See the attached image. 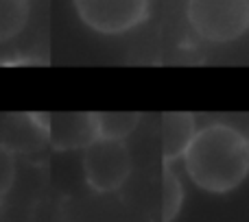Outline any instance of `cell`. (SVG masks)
<instances>
[{"instance_id":"30bf717a","label":"cell","mask_w":249,"mask_h":222,"mask_svg":"<svg viewBox=\"0 0 249 222\" xmlns=\"http://www.w3.org/2000/svg\"><path fill=\"white\" fill-rule=\"evenodd\" d=\"M16 183V153L0 142V203Z\"/></svg>"},{"instance_id":"8992f818","label":"cell","mask_w":249,"mask_h":222,"mask_svg":"<svg viewBox=\"0 0 249 222\" xmlns=\"http://www.w3.org/2000/svg\"><path fill=\"white\" fill-rule=\"evenodd\" d=\"M197 133L195 115L190 111H168L162 115V157L164 163H173L186 153L190 140Z\"/></svg>"},{"instance_id":"9c48e42d","label":"cell","mask_w":249,"mask_h":222,"mask_svg":"<svg viewBox=\"0 0 249 222\" xmlns=\"http://www.w3.org/2000/svg\"><path fill=\"white\" fill-rule=\"evenodd\" d=\"M181 203H184V188H181L179 179L175 176V172L166 163L162 176V218L171 222L179 211Z\"/></svg>"},{"instance_id":"52a82bcc","label":"cell","mask_w":249,"mask_h":222,"mask_svg":"<svg viewBox=\"0 0 249 222\" xmlns=\"http://www.w3.org/2000/svg\"><path fill=\"white\" fill-rule=\"evenodd\" d=\"M94 133L101 140H124L140 124L138 111H94L92 113Z\"/></svg>"},{"instance_id":"ba28073f","label":"cell","mask_w":249,"mask_h":222,"mask_svg":"<svg viewBox=\"0 0 249 222\" xmlns=\"http://www.w3.org/2000/svg\"><path fill=\"white\" fill-rule=\"evenodd\" d=\"M29 0H0V44L18 37L29 22Z\"/></svg>"},{"instance_id":"277c9868","label":"cell","mask_w":249,"mask_h":222,"mask_svg":"<svg viewBox=\"0 0 249 222\" xmlns=\"http://www.w3.org/2000/svg\"><path fill=\"white\" fill-rule=\"evenodd\" d=\"M79 17L92 31L121 35L149 17L151 0H72Z\"/></svg>"},{"instance_id":"5b68a950","label":"cell","mask_w":249,"mask_h":222,"mask_svg":"<svg viewBox=\"0 0 249 222\" xmlns=\"http://www.w3.org/2000/svg\"><path fill=\"white\" fill-rule=\"evenodd\" d=\"M48 142L57 150L86 148L92 140H96L92 113L72 111V113H48Z\"/></svg>"},{"instance_id":"3957f363","label":"cell","mask_w":249,"mask_h":222,"mask_svg":"<svg viewBox=\"0 0 249 222\" xmlns=\"http://www.w3.org/2000/svg\"><path fill=\"white\" fill-rule=\"evenodd\" d=\"M83 172L94 192L109 194L121 190L131 174V153L124 140H92L83 148Z\"/></svg>"},{"instance_id":"6da1fadb","label":"cell","mask_w":249,"mask_h":222,"mask_svg":"<svg viewBox=\"0 0 249 222\" xmlns=\"http://www.w3.org/2000/svg\"><path fill=\"white\" fill-rule=\"evenodd\" d=\"M181 157L195 185L210 194L232 192L249 174V140L225 122L197 131Z\"/></svg>"},{"instance_id":"7a4b0ae2","label":"cell","mask_w":249,"mask_h":222,"mask_svg":"<svg viewBox=\"0 0 249 222\" xmlns=\"http://www.w3.org/2000/svg\"><path fill=\"white\" fill-rule=\"evenodd\" d=\"M186 17L206 42H234L249 29V0H188Z\"/></svg>"}]
</instances>
